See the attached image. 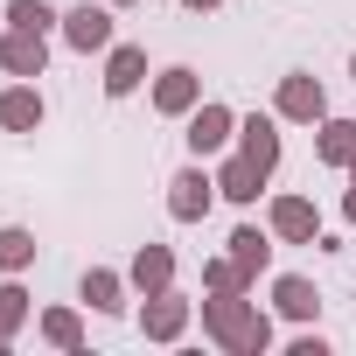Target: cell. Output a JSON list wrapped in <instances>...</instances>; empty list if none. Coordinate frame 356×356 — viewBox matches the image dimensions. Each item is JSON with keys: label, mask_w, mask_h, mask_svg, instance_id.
<instances>
[{"label": "cell", "mask_w": 356, "mask_h": 356, "mask_svg": "<svg viewBox=\"0 0 356 356\" xmlns=\"http://www.w3.org/2000/svg\"><path fill=\"white\" fill-rule=\"evenodd\" d=\"M203 335L224 356H266L273 349V314L252 293H210L203 300Z\"/></svg>", "instance_id": "1"}, {"label": "cell", "mask_w": 356, "mask_h": 356, "mask_svg": "<svg viewBox=\"0 0 356 356\" xmlns=\"http://www.w3.org/2000/svg\"><path fill=\"white\" fill-rule=\"evenodd\" d=\"M217 203H224V196H217V168H210V161L189 154V168L168 175V217H175V224H203Z\"/></svg>", "instance_id": "2"}, {"label": "cell", "mask_w": 356, "mask_h": 356, "mask_svg": "<svg viewBox=\"0 0 356 356\" xmlns=\"http://www.w3.org/2000/svg\"><path fill=\"white\" fill-rule=\"evenodd\" d=\"M182 140H189V154H196V161H217V154H231V147H238V112H231L224 98H203V105L182 119Z\"/></svg>", "instance_id": "3"}, {"label": "cell", "mask_w": 356, "mask_h": 356, "mask_svg": "<svg viewBox=\"0 0 356 356\" xmlns=\"http://www.w3.org/2000/svg\"><path fill=\"white\" fill-rule=\"evenodd\" d=\"M273 112H280V126H321L328 119V84L314 70H286L280 91H273Z\"/></svg>", "instance_id": "4"}, {"label": "cell", "mask_w": 356, "mask_h": 356, "mask_svg": "<svg viewBox=\"0 0 356 356\" xmlns=\"http://www.w3.org/2000/svg\"><path fill=\"white\" fill-rule=\"evenodd\" d=\"M112 15H119V8H105V0H77V8H63V29H56V35H63L77 56H105V49L119 42Z\"/></svg>", "instance_id": "5"}, {"label": "cell", "mask_w": 356, "mask_h": 356, "mask_svg": "<svg viewBox=\"0 0 356 356\" xmlns=\"http://www.w3.org/2000/svg\"><path fill=\"white\" fill-rule=\"evenodd\" d=\"M189 321H196V300H189V293H175V286L140 293V335H147V342H182Z\"/></svg>", "instance_id": "6"}, {"label": "cell", "mask_w": 356, "mask_h": 356, "mask_svg": "<svg viewBox=\"0 0 356 356\" xmlns=\"http://www.w3.org/2000/svg\"><path fill=\"white\" fill-rule=\"evenodd\" d=\"M266 231L280 238V245H321V210H314V196H273L266 203Z\"/></svg>", "instance_id": "7"}, {"label": "cell", "mask_w": 356, "mask_h": 356, "mask_svg": "<svg viewBox=\"0 0 356 356\" xmlns=\"http://www.w3.org/2000/svg\"><path fill=\"white\" fill-rule=\"evenodd\" d=\"M147 98H154L161 119H189V112L203 105V77H196L189 63H168V70H154V91H147Z\"/></svg>", "instance_id": "8"}, {"label": "cell", "mask_w": 356, "mask_h": 356, "mask_svg": "<svg viewBox=\"0 0 356 356\" xmlns=\"http://www.w3.org/2000/svg\"><path fill=\"white\" fill-rule=\"evenodd\" d=\"M266 182H273V175H266L259 161H245L238 147H231V154H217V196H224V203H238V210H252V203L266 196Z\"/></svg>", "instance_id": "9"}, {"label": "cell", "mask_w": 356, "mask_h": 356, "mask_svg": "<svg viewBox=\"0 0 356 356\" xmlns=\"http://www.w3.org/2000/svg\"><path fill=\"white\" fill-rule=\"evenodd\" d=\"M0 70H8V77H42V70H49V35L0 22Z\"/></svg>", "instance_id": "10"}, {"label": "cell", "mask_w": 356, "mask_h": 356, "mask_svg": "<svg viewBox=\"0 0 356 356\" xmlns=\"http://www.w3.org/2000/svg\"><path fill=\"white\" fill-rule=\"evenodd\" d=\"M42 119H49V98L35 77H15L0 91V133H42Z\"/></svg>", "instance_id": "11"}, {"label": "cell", "mask_w": 356, "mask_h": 356, "mask_svg": "<svg viewBox=\"0 0 356 356\" xmlns=\"http://www.w3.org/2000/svg\"><path fill=\"white\" fill-rule=\"evenodd\" d=\"M238 154L273 175L280 168V112H238Z\"/></svg>", "instance_id": "12"}, {"label": "cell", "mask_w": 356, "mask_h": 356, "mask_svg": "<svg viewBox=\"0 0 356 356\" xmlns=\"http://www.w3.org/2000/svg\"><path fill=\"white\" fill-rule=\"evenodd\" d=\"M98 84H105V98H133V91L147 84V49H140V42H112Z\"/></svg>", "instance_id": "13"}, {"label": "cell", "mask_w": 356, "mask_h": 356, "mask_svg": "<svg viewBox=\"0 0 356 356\" xmlns=\"http://www.w3.org/2000/svg\"><path fill=\"white\" fill-rule=\"evenodd\" d=\"M126 293H133V280L112 266H84V280H77V300L91 314H126Z\"/></svg>", "instance_id": "14"}, {"label": "cell", "mask_w": 356, "mask_h": 356, "mask_svg": "<svg viewBox=\"0 0 356 356\" xmlns=\"http://www.w3.org/2000/svg\"><path fill=\"white\" fill-rule=\"evenodd\" d=\"M273 314L280 321H314L321 314V286L307 273H273Z\"/></svg>", "instance_id": "15"}, {"label": "cell", "mask_w": 356, "mask_h": 356, "mask_svg": "<svg viewBox=\"0 0 356 356\" xmlns=\"http://www.w3.org/2000/svg\"><path fill=\"white\" fill-rule=\"evenodd\" d=\"M314 161L321 168H335V175H349V161H356V119H321L314 126Z\"/></svg>", "instance_id": "16"}, {"label": "cell", "mask_w": 356, "mask_h": 356, "mask_svg": "<svg viewBox=\"0 0 356 356\" xmlns=\"http://www.w3.org/2000/svg\"><path fill=\"white\" fill-rule=\"evenodd\" d=\"M273 245H280V238H273L266 224H238V231L224 238V252H231V259H238L252 280H259V273H273Z\"/></svg>", "instance_id": "17"}, {"label": "cell", "mask_w": 356, "mask_h": 356, "mask_svg": "<svg viewBox=\"0 0 356 356\" xmlns=\"http://www.w3.org/2000/svg\"><path fill=\"white\" fill-rule=\"evenodd\" d=\"M126 280H133V293H161V286H175V252H168V245H140V252L126 259Z\"/></svg>", "instance_id": "18"}, {"label": "cell", "mask_w": 356, "mask_h": 356, "mask_svg": "<svg viewBox=\"0 0 356 356\" xmlns=\"http://www.w3.org/2000/svg\"><path fill=\"white\" fill-rule=\"evenodd\" d=\"M29 314H35V300H29L22 273H0V342H15L29 328Z\"/></svg>", "instance_id": "19"}, {"label": "cell", "mask_w": 356, "mask_h": 356, "mask_svg": "<svg viewBox=\"0 0 356 356\" xmlns=\"http://www.w3.org/2000/svg\"><path fill=\"white\" fill-rule=\"evenodd\" d=\"M35 335H42L49 349H84V314H77V307H42V314H35Z\"/></svg>", "instance_id": "20"}, {"label": "cell", "mask_w": 356, "mask_h": 356, "mask_svg": "<svg viewBox=\"0 0 356 356\" xmlns=\"http://www.w3.org/2000/svg\"><path fill=\"white\" fill-rule=\"evenodd\" d=\"M259 280L231 259V252H217V259H203V293H252Z\"/></svg>", "instance_id": "21"}, {"label": "cell", "mask_w": 356, "mask_h": 356, "mask_svg": "<svg viewBox=\"0 0 356 356\" xmlns=\"http://www.w3.org/2000/svg\"><path fill=\"white\" fill-rule=\"evenodd\" d=\"M35 252H42V245H35L29 224H0V273H29Z\"/></svg>", "instance_id": "22"}, {"label": "cell", "mask_w": 356, "mask_h": 356, "mask_svg": "<svg viewBox=\"0 0 356 356\" xmlns=\"http://www.w3.org/2000/svg\"><path fill=\"white\" fill-rule=\"evenodd\" d=\"M0 22H8V29H63V15L49 8V0H8V8H0Z\"/></svg>", "instance_id": "23"}, {"label": "cell", "mask_w": 356, "mask_h": 356, "mask_svg": "<svg viewBox=\"0 0 356 356\" xmlns=\"http://www.w3.org/2000/svg\"><path fill=\"white\" fill-rule=\"evenodd\" d=\"M286 356H328V335H314V328H307V335H293V342H286Z\"/></svg>", "instance_id": "24"}, {"label": "cell", "mask_w": 356, "mask_h": 356, "mask_svg": "<svg viewBox=\"0 0 356 356\" xmlns=\"http://www.w3.org/2000/svg\"><path fill=\"white\" fill-rule=\"evenodd\" d=\"M342 224H349V231H356V182H349V189H342Z\"/></svg>", "instance_id": "25"}, {"label": "cell", "mask_w": 356, "mask_h": 356, "mask_svg": "<svg viewBox=\"0 0 356 356\" xmlns=\"http://www.w3.org/2000/svg\"><path fill=\"white\" fill-rule=\"evenodd\" d=\"M182 8H189V15H217V8H224V0H182Z\"/></svg>", "instance_id": "26"}, {"label": "cell", "mask_w": 356, "mask_h": 356, "mask_svg": "<svg viewBox=\"0 0 356 356\" xmlns=\"http://www.w3.org/2000/svg\"><path fill=\"white\" fill-rule=\"evenodd\" d=\"M105 8H133V0H105Z\"/></svg>", "instance_id": "27"}, {"label": "cell", "mask_w": 356, "mask_h": 356, "mask_svg": "<svg viewBox=\"0 0 356 356\" xmlns=\"http://www.w3.org/2000/svg\"><path fill=\"white\" fill-rule=\"evenodd\" d=\"M349 84H356V56H349Z\"/></svg>", "instance_id": "28"}]
</instances>
